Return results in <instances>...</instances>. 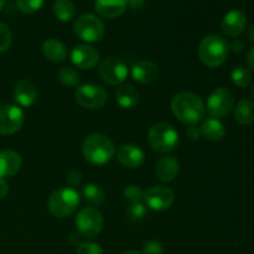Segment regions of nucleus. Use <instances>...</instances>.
I'll return each mask as SVG.
<instances>
[{
	"label": "nucleus",
	"mask_w": 254,
	"mask_h": 254,
	"mask_svg": "<svg viewBox=\"0 0 254 254\" xmlns=\"http://www.w3.org/2000/svg\"><path fill=\"white\" fill-rule=\"evenodd\" d=\"M171 111L181 123L196 126L205 118L206 106L198 94L192 92H180L171 99Z\"/></svg>",
	"instance_id": "1"
},
{
	"label": "nucleus",
	"mask_w": 254,
	"mask_h": 254,
	"mask_svg": "<svg viewBox=\"0 0 254 254\" xmlns=\"http://www.w3.org/2000/svg\"><path fill=\"white\" fill-rule=\"evenodd\" d=\"M82 153L92 165H106L116 155V146L109 136L102 133H92L84 139Z\"/></svg>",
	"instance_id": "2"
},
{
	"label": "nucleus",
	"mask_w": 254,
	"mask_h": 254,
	"mask_svg": "<svg viewBox=\"0 0 254 254\" xmlns=\"http://www.w3.org/2000/svg\"><path fill=\"white\" fill-rule=\"evenodd\" d=\"M230 44L220 35H208L203 37L198 46V57L205 66L210 68L220 67L227 60Z\"/></svg>",
	"instance_id": "3"
},
{
	"label": "nucleus",
	"mask_w": 254,
	"mask_h": 254,
	"mask_svg": "<svg viewBox=\"0 0 254 254\" xmlns=\"http://www.w3.org/2000/svg\"><path fill=\"white\" fill-rule=\"evenodd\" d=\"M148 143L154 151L161 154L171 153L179 145V134L171 124L159 122L149 129Z\"/></svg>",
	"instance_id": "4"
},
{
	"label": "nucleus",
	"mask_w": 254,
	"mask_h": 254,
	"mask_svg": "<svg viewBox=\"0 0 254 254\" xmlns=\"http://www.w3.org/2000/svg\"><path fill=\"white\" fill-rule=\"evenodd\" d=\"M79 201V193L74 189L62 188L51 193L47 207L55 217L66 218L76 212Z\"/></svg>",
	"instance_id": "5"
},
{
	"label": "nucleus",
	"mask_w": 254,
	"mask_h": 254,
	"mask_svg": "<svg viewBox=\"0 0 254 254\" xmlns=\"http://www.w3.org/2000/svg\"><path fill=\"white\" fill-rule=\"evenodd\" d=\"M104 25L98 16L93 14H83L73 24V32L79 40L87 44L99 42L104 37Z\"/></svg>",
	"instance_id": "6"
},
{
	"label": "nucleus",
	"mask_w": 254,
	"mask_h": 254,
	"mask_svg": "<svg viewBox=\"0 0 254 254\" xmlns=\"http://www.w3.org/2000/svg\"><path fill=\"white\" fill-rule=\"evenodd\" d=\"M77 103L86 109H99L108 101L106 89L96 83H84L77 87L74 92Z\"/></svg>",
	"instance_id": "7"
},
{
	"label": "nucleus",
	"mask_w": 254,
	"mask_h": 254,
	"mask_svg": "<svg viewBox=\"0 0 254 254\" xmlns=\"http://www.w3.org/2000/svg\"><path fill=\"white\" fill-rule=\"evenodd\" d=\"M76 227L81 236L86 238H94L102 232L104 220L102 213L97 208L84 207L77 213Z\"/></svg>",
	"instance_id": "8"
},
{
	"label": "nucleus",
	"mask_w": 254,
	"mask_h": 254,
	"mask_svg": "<svg viewBox=\"0 0 254 254\" xmlns=\"http://www.w3.org/2000/svg\"><path fill=\"white\" fill-rule=\"evenodd\" d=\"M235 107V96L225 87H218L208 96L206 108L213 118H223L232 112Z\"/></svg>",
	"instance_id": "9"
},
{
	"label": "nucleus",
	"mask_w": 254,
	"mask_h": 254,
	"mask_svg": "<svg viewBox=\"0 0 254 254\" xmlns=\"http://www.w3.org/2000/svg\"><path fill=\"white\" fill-rule=\"evenodd\" d=\"M98 76L111 86H119L128 77V66L118 57H108L99 64Z\"/></svg>",
	"instance_id": "10"
},
{
	"label": "nucleus",
	"mask_w": 254,
	"mask_h": 254,
	"mask_svg": "<svg viewBox=\"0 0 254 254\" xmlns=\"http://www.w3.org/2000/svg\"><path fill=\"white\" fill-rule=\"evenodd\" d=\"M143 201L146 207L156 212L169 210L175 201V193L170 188L164 185L151 186L144 192Z\"/></svg>",
	"instance_id": "11"
},
{
	"label": "nucleus",
	"mask_w": 254,
	"mask_h": 254,
	"mask_svg": "<svg viewBox=\"0 0 254 254\" xmlns=\"http://www.w3.org/2000/svg\"><path fill=\"white\" fill-rule=\"evenodd\" d=\"M24 112L15 104H2L0 106V134L10 135L21 129L24 124Z\"/></svg>",
	"instance_id": "12"
},
{
	"label": "nucleus",
	"mask_w": 254,
	"mask_h": 254,
	"mask_svg": "<svg viewBox=\"0 0 254 254\" xmlns=\"http://www.w3.org/2000/svg\"><path fill=\"white\" fill-rule=\"evenodd\" d=\"M71 61L81 69H92L99 62V54L88 44H79L72 49Z\"/></svg>",
	"instance_id": "13"
},
{
	"label": "nucleus",
	"mask_w": 254,
	"mask_h": 254,
	"mask_svg": "<svg viewBox=\"0 0 254 254\" xmlns=\"http://www.w3.org/2000/svg\"><path fill=\"white\" fill-rule=\"evenodd\" d=\"M247 26V16L242 10H231L223 16L222 32L228 37H238Z\"/></svg>",
	"instance_id": "14"
},
{
	"label": "nucleus",
	"mask_w": 254,
	"mask_h": 254,
	"mask_svg": "<svg viewBox=\"0 0 254 254\" xmlns=\"http://www.w3.org/2000/svg\"><path fill=\"white\" fill-rule=\"evenodd\" d=\"M118 161L128 169H138L145 161V154L143 149L134 144H124L117 153Z\"/></svg>",
	"instance_id": "15"
},
{
	"label": "nucleus",
	"mask_w": 254,
	"mask_h": 254,
	"mask_svg": "<svg viewBox=\"0 0 254 254\" xmlns=\"http://www.w3.org/2000/svg\"><path fill=\"white\" fill-rule=\"evenodd\" d=\"M22 165L21 156L14 150L0 151V179L12 178L20 171Z\"/></svg>",
	"instance_id": "16"
},
{
	"label": "nucleus",
	"mask_w": 254,
	"mask_h": 254,
	"mask_svg": "<svg viewBox=\"0 0 254 254\" xmlns=\"http://www.w3.org/2000/svg\"><path fill=\"white\" fill-rule=\"evenodd\" d=\"M155 173L164 183H171L180 173V161L175 156H163L156 161Z\"/></svg>",
	"instance_id": "17"
},
{
	"label": "nucleus",
	"mask_w": 254,
	"mask_h": 254,
	"mask_svg": "<svg viewBox=\"0 0 254 254\" xmlns=\"http://www.w3.org/2000/svg\"><path fill=\"white\" fill-rule=\"evenodd\" d=\"M127 6V0H96L94 2V10L104 19H116L122 16Z\"/></svg>",
	"instance_id": "18"
},
{
	"label": "nucleus",
	"mask_w": 254,
	"mask_h": 254,
	"mask_svg": "<svg viewBox=\"0 0 254 254\" xmlns=\"http://www.w3.org/2000/svg\"><path fill=\"white\" fill-rule=\"evenodd\" d=\"M131 76L134 81L141 84H150L156 81L159 76V68L151 61H139L131 68Z\"/></svg>",
	"instance_id": "19"
},
{
	"label": "nucleus",
	"mask_w": 254,
	"mask_h": 254,
	"mask_svg": "<svg viewBox=\"0 0 254 254\" xmlns=\"http://www.w3.org/2000/svg\"><path fill=\"white\" fill-rule=\"evenodd\" d=\"M15 102L21 107H30L36 102L37 88L31 81L22 79L15 86L12 92Z\"/></svg>",
	"instance_id": "20"
},
{
	"label": "nucleus",
	"mask_w": 254,
	"mask_h": 254,
	"mask_svg": "<svg viewBox=\"0 0 254 254\" xmlns=\"http://www.w3.org/2000/svg\"><path fill=\"white\" fill-rule=\"evenodd\" d=\"M198 129H200L201 136L208 141H220L226 135V128L223 123L213 117L202 119Z\"/></svg>",
	"instance_id": "21"
},
{
	"label": "nucleus",
	"mask_w": 254,
	"mask_h": 254,
	"mask_svg": "<svg viewBox=\"0 0 254 254\" xmlns=\"http://www.w3.org/2000/svg\"><path fill=\"white\" fill-rule=\"evenodd\" d=\"M42 54L54 64H61L67 59L66 46L57 39L46 40L42 44Z\"/></svg>",
	"instance_id": "22"
},
{
	"label": "nucleus",
	"mask_w": 254,
	"mask_h": 254,
	"mask_svg": "<svg viewBox=\"0 0 254 254\" xmlns=\"http://www.w3.org/2000/svg\"><path fill=\"white\" fill-rule=\"evenodd\" d=\"M139 98L138 89L133 84H122L116 92L117 103L124 109H131L138 106Z\"/></svg>",
	"instance_id": "23"
},
{
	"label": "nucleus",
	"mask_w": 254,
	"mask_h": 254,
	"mask_svg": "<svg viewBox=\"0 0 254 254\" xmlns=\"http://www.w3.org/2000/svg\"><path fill=\"white\" fill-rule=\"evenodd\" d=\"M235 118L242 126H248L254 122V102L251 99H242L236 104Z\"/></svg>",
	"instance_id": "24"
},
{
	"label": "nucleus",
	"mask_w": 254,
	"mask_h": 254,
	"mask_svg": "<svg viewBox=\"0 0 254 254\" xmlns=\"http://www.w3.org/2000/svg\"><path fill=\"white\" fill-rule=\"evenodd\" d=\"M54 14L60 21L68 22L76 15V6L72 0H56L54 4Z\"/></svg>",
	"instance_id": "25"
},
{
	"label": "nucleus",
	"mask_w": 254,
	"mask_h": 254,
	"mask_svg": "<svg viewBox=\"0 0 254 254\" xmlns=\"http://www.w3.org/2000/svg\"><path fill=\"white\" fill-rule=\"evenodd\" d=\"M82 193H83L84 200L93 206L101 205L104 201V198H106L104 190L101 186L97 185V184H87L83 188Z\"/></svg>",
	"instance_id": "26"
},
{
	"label": "nucleus",
	"mask_w": 254,
	"mask_h": 254,
	"mask_svg": "<svg viewBox=\"0 0 254 254\" xmlns=\"http://www.w3.org/2000/svg\"><path fill=\"white\" fill-rule=\"evenodd\" d=\"M57 76H59L60 82H61L64 86L69 87V88H73V87L79 86L81 76H79V72L77 71L74 67L72 66L62 67V68H60Z\"/></svg>",
	"instance_id": "27"
},
{
	"label": "nucleus",
	"mask_w": 254,
	"mask_h": 254,
	"mask_svg": "<svg viewBox=\"0 0 254 254\" xmlns=\"http://www.w3.org/2000/svg\"><path fill=\"white\" fill-rule=\"evenodd\" d=\"M231 79H232V82L237 87L246 88V87H248L251 84L252 74H251V71L247 67L237 66L233 68L232 72H231Z\"/></svg>",
	"instance_id": "28"
},
{
	"label": "nucleus",
	"mask_w": 254,
	"mask_h": 254,
	"mask_svg": "<svg viewBox=\"0 0 254 254\" xmlns=\"http://www.w3.org/2000/svg\"><path fill=\"white\" fill-rule=\"evenodd\" d=\"M123 195L126 197V200L128 201L129 203L134 202H141L143 201L144 191L140 186L138 185H129L124 189Z\"/></svg>",
	"instance_id": "29"
},
{
	"label": "nucleus",
	"mask_w": 254,
	"mask_h": 254,
	"mask_svg": "<svg viewBox=\"0 0 254 254\" xmlns=\"http://www.w3.org/2000/svg\"><path fill=\"white\" fill-rule=\"evenodd\" d=\"M45 0H16V5L24 14H34L39 11Z\"/></svg>",
	"instance_id": "30"
},
{
	"label": "nucleus",
	"mask_w": 254,
	"mask_h": 254,
	"mask_svg": "<svg viewBox=\"0 0 254 254\" xmlns=\"http://www.w3.org/2000/svg\"><path fill=\"white\" fill-rule=\"evenodd\" d=\"M12 44V35L7 25L0 22V54L7 51Z\"/></svg>",
	"instance_id": "31"
},
{
	"label": "nucleus",
	"mask_w": 254,
	"mask_h": 254,
	"mask_svg": "<svg viewBox=\"0 0 254 254\" xmlns=\"http://www.w3.org/2000/svg\"><path fill=\"white\" fill-rule=\"evenodd\" d=\"M128 215L130 216L131 220L134 221H140L145 217L146 215V206L145 203L141 202H134L129 203L128 206Z\"/></svg>",
	"instance_id": "32"
},
{
	"label": "nucleus",
	"mask_w": 254,
	"mask_h": 254,
	"mask_svg": "<svg viewBox=\"0 0 254 254\" xmlns=\"http://www.w3.org/2000/svg\"><path fill=\"white\" fill-rule=\"evenodd\" d=\"M76 254H103V250L94 242H82L77 247Z\"/></svg>",
	"instance_id": "33"
},
{
	"label": "nucleus",
	"mask_w": 254,
	"mask_h": 254,
	"mask_svg": "<svg viewBox=\"0 0 254 254\" xmlns=\"http://www.w3.org/2000/svg\"><path fill=\"white\" fill-rule=\"evenodd\" d=\"M164 253V247L159 241L151 240L148 242L144 243L143 251L141 254H163Z\"/></svg>",
	"instance_id": "34"
},
{
	"label": "nucleus",
	"mask_w": 254,
	"mask_h": 254,
	"mask_svg": "<svg viewBox=\"0 0 254 254\" xmlns=\"http://www.w3.org/2000/svg\"><path fill=\"white\" fill-rule=\"evenodd\" d=\"M82 180H83L82 173L79 170H77V169L71 170L68 173V175H67V184H68V186L71 189L78 188V186L82 184Z\"/></svg>",
	"instance_id": "35"
},
{
	"label": "nucleus",
	"mask_w": 254,
	"mask_h": 254,
	"mask_svg": "<svg viewBox=\"0 0 254 254\" xmlns=\"http://www.w3.org/2000/svg\"><path fill=\"white\" fill-rule=\"evenodd\" d=\"M186 136L192 141L198 140V138L201 136L200 129H198L196 126H190L188 128V130H186Z\"/></svg>",
	"instance_id": "36"
},
{
	"label": "nucleus",
	"mask_w": 254,
	"mask_h": 254,
	"mask_svg": "<svg viewBox=\"0 0 254 254\" xmlns=\"http://www.w3.org/2000/svg\"><path fill=\"white\" fill-rule=\"evenodd\" d=\"M10 192L9 184L5 179H0V200H4V198L7 197Z\"/></svg>",
	"instance_id": "37"
},
{
	"label": "nucleus",
	"mask_w": 254,
	"mask_h": 254,
	"mask_svg": "<svg viewBox=\"0 0 254 254\" xmlns=\"http://www.w3.org/2000/svg\"><path fill=\"white\" fill-rule=\"evenodd\" d=\"M243 49H245V44H243L241 40L235 39L232 42H231L230 51L235 52V54H240V52L243 51Z\"/></svg>",
	"instance_id": "38"
},
{
	"label": "nucleus",
	"mask_w": 254,
	"mask_h": 254,
	"mask_svg": "<svg viewBox=\"0 0 254 254\" xmlns=\"http://www.w3.org/2000/svg\"><path fill=\"white\" fill-rule=\"evenodd\" d=\"M247 64H248V68H251V71L254 72V47H252V49L248 51Z\"/></svg>",
	"instance_id": "39"
},
{
	"label": "nucleus",
	"mask_w": 254,
	"mask_h": 254,
	"mask_svg": "<svg viewBox=\"0 0 254 254\" xmlns=\"http://www.w3.org/2000/svg\"><path fill=\"white\" fill-rule=\"evenodd\" d=\"M145 2V0H127V4L131 7V9H139Z\"/></svg>",
	"instance_id": "40"
},
{
	"label": "nucleus",
	"mask_w": 254,
	"mask_h": 254,
	"mask_svg": "<svg viewBox=\"0 0 254 254\" xmlns=\"http://www.w3.org/2000/svg\"><path fill=\"white\" fill-rule=\"evenodd\" d=\"M247 37L251 40V41L254 42V24L251 25L248 27V31H247Z\"/></svg>",
	"instance_id": "41"
},
{
	"label": "nucleus",
	"mask_w": 254,
	"mask_h": 254,
	"mask_svg": "<svg viewBox=\"0 0 254 254\" xmlns=\"http://www.w3.org/2000/svg\"><path fill=\"white\" fill-rule=\"evenodd\" d=\"M123 254H141V253L136 252V251H127V252H124Z\"/></svg>",
	"instance_id": "42"
},
{
	"label": "nucleus",
	"mask_w": 254,
	"mask_h": 254,
	"mask_svg": "<svg viewBox=\"0 0 254 254\" xmlns=\"http://www.w3.org/2000/svg\"><path fill=\"white\" fill-rule=\"evenodd\" d=\"M251 96H252V98L254 99V83L252 84V87H251Z\"/></svg>",
	"instance_id": "43"
},
{
	"label": "nucleus",
	"mask_w": 254,
	"mask_h": 254,
	"mask_svg": "<svg viewBox=\"0 0 254 254\" xmlns=\"http://www.w3.org/2000/svg\"><path fill=\"white\" fill-rule=\"evenodd\" d=\"M4 5H5V0H0V11H1V10H2Z\"/></svg>",
	"instance_id": "44"
}]
</instances>
